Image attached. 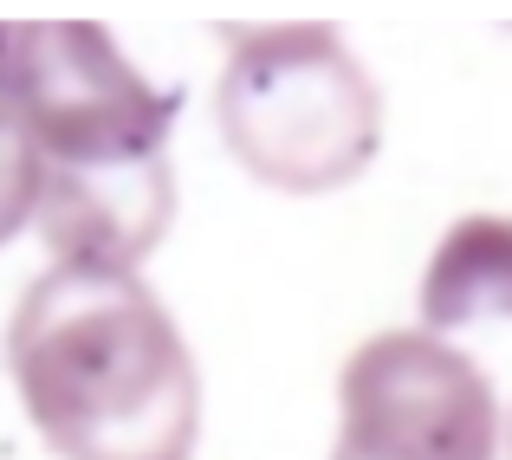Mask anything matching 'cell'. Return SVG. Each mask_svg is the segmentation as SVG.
<instances>
[{"mask_svg":"<svg viewBox=\"0 0 512 460\" xmlns=\"http://www.w3.org/2000/svg\"><path fill=\"white\" fill-rule=\"evenodd\" d=\"M0 104H7V26H0Z\"/></svg>","mask_w":512,"mask_h":460,"instance_id":"ba28073f","label":"cell"},{"mask_svg":"<svg viewBox=\"0 0 512 460\" xmlns=\"http://www.w3.org/2000/svg\"><path fill=\"white\" fill-rule=\"evenodd\" d=\"M7 98L33 130L46 175L169 156V130L182 111V98L150 85L91 20L7 26Z\"/></svg>","mask_w":512,"mask_h":460,"instance_id":"277c9868","label":"cell"},{"mask_svg":"<svg viewBox=\"0 0 512 460\" xmlns=\"http://www.w3.org/2000/svg\"><path fill=\"white\" fill-rule=\"evenodd\" d=\"M506 460H512V402H506Z\"/></svg>","mask_w":512,"mask_h":460,"instance_id":"9c48e42d","label":"cell"},{"mask_svg":"<svg viewBox=\"0 0 512 460\" xmlns=\"http://www.w3.org/2000/svg\"><path fill=\"white\" fill-rule=\"evenodd\" d=\"M331 460H506V402L474 350L396 324L344 357Z\"/></svg>","mask_w":512,"mask_h":460,"instance_id":"3957f363","label":"cell"},{"mask_svg":"<svg viewBox=\"0 0 512 460\" xmlns=\"http://www.w3.org/2000/svg\"><path fill=\"white\" fill-rule=\"evenodd\" d=\"M415 324L441 337L474 324H512V214L480 208L441 227L415 279Z\"/></svg>","mask_w":512,"mask_h":460,"instance_id":"8992f818","label":"cell"},{"mask_svg":"<svg viewBox=\"0 0 512 460\" xmlns=\"http://www.w3.org/2000/svg\"><path fill=\"white\" fill-rule=\"evenodd\" d=\"M169 227H175V162L143 156V162H117V169L46 175L33 234L46 247V260L143 273V260L169 240Z\"/></svg>","mask_w":512,"mask_h":460,"instance_id":"5b68a950","label":"cell"},{"mask_svg":"<svg viewBox=\"0 0 512 460\" xmlns=\"http://www.w3.org/2000/svg\"><path fill=\"white\" fill-rule=\"evenodd\" d=\"M7 376L52 460H195L201 448V363L130 266H39L7 318Z\"/></svg>","mask_w":512,"mask_h":460,"instance_id":"6da1fadb","label":"cell"},{"mask_svg":"<svg viewBox=\"0 0 512 460\" xmlns=\"http://www.w3.org/2000/svg\"><path fill=\"white\" fill-rule=\"evenodd\" d=\"M214 130L273 195H338L383 150V91L331 26H253L227 39Z\"/></svg>","mask_w":512,"mask_h":460,"instance_id":"7a4b0ae2","label":"cell"},{"mask_svg":"<svg viewBox=\"0 0 512 460\" xmlns=\"http://www.w3.org/2000/svg\"><path fill=\"white\" fill-rule=\"evenodd\" d=\"M39 195H46V156L7 98L0 104V247L39 221Z\"/></svg>","mask_w":512,"mask_h":460,"instance_id":"52a82bcc","label":"cell"}]
</instances>
